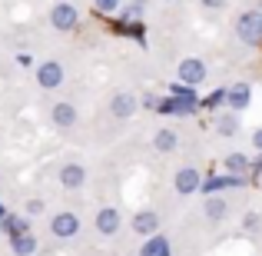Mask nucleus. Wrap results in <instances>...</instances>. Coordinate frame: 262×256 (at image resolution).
Instances as JSON below:
<instances>
[{"mask_svg":"<svg viewBox=\"0 0 262 256\" xmlns=\"http://www.w3.org/2000/svg\"><path fill=\"white\" fill-rule=\"evenodd\" d=\"M169 93H173V113H192V110H196V93H192V87H173V90H169Z\"/></svg>","mask_w":262,"mask_h":256,"instance_id":"nucleus-7","label":"nucleus"},{"mask_svg":"<svg viewBox=\"0 0 262 256\" xmlns=\"http://www.w3.org/2000/svg\"><path fill=\"white\" fill-rule=\"evenodd\" d=\"M199 186H203V176H199V170L183 167V170L176 173V193H179V196H189V193H196Z\"/></svg>","mask_w":262,"mask_h":256,"instance_id":"nucleus-8","label":"nucleus"},{"mask_svg":"<svg viewBox=\"0 0 262 256\" xmlns=\"http://www.w3.org/2000/svg\"><path fill=\"white\" fill-rule=\"evenodd\" d=\"M50 120H53V127L70 130L73 123H77V107H73V103H57V107L50 110Z\"/></svg>","mask_w":262,"mask_h":256,"instance_id":"nucleus-12","label":"nucleus"},{"mask_svg":"<svg viewBox=\"0 0 262 256\" xmlns=\"http://www.w3.org/2000/svg\"><path fill=\"white\" fill-rule=\"evenodd\" d=\"M243 226H246V230H256V226H259V216H256V213H246V216H243Z\"/></svg>","mask_w":262,"mask_h":256,"instance_id":"nucleus-24","label":"nucleus"},{"mask_svg":"<svg viewBox=\"0 0 262 256\" xmlns=\"http://www.w3.org/2000/svg\"><path fill=\"white\" fill-rule=\"evenodd\" d=\"M203 4H206V7H223L226 0H203Z\"/></svg>","mask_w":262,"mask_h":256,"instance_id":"nucleus-26","label":"nucleus"},{"mask_svg":"<svg viewBox=\"0 0 262 256\" xmlns=\"http://www.w3.org/2000/svg\"><path fill=\"white\" fill-rule=\"evenodd\" d=\"M216 130L223 136H236L239 133V120H236V113H223V116H216Z\"/></svg>","mask_w":262,"mask_h":256,"instance_id":"nucleus-19","label":"nucleus"},{"mask_svg":"<svg viewBox=\"0 0 262 256\" xmlns=\"http://www.w3.org/2000/svg\"><path fill=\"white\" fill-rule=\"evenodd\" d=\"M120 210H116V206H103L100 213H96V230L103 233V237H113L116 230H120Z\"/></svg>","mask_w":262,"mask_h":256,"instance_id":"nucleus-9","label":"nucleus"},{"mask_svg":"<svg viewBox=\"0 0 262 256\" xmlns=\"http://www.w3.org/2000/svg\"><path fill=\"white\" fill-rule=\"evenodd\" d=\"M203 210H206V216H209V220H223L226 213H229V203H226L223 196H206Z\"/></svg>","mask_w":262,"mask_h":256,"instance_id":"nucleus-17","label":"nucleus"},{"mask_svg":"<svg viewBox=\"0 0 262 256\" xmlns=\"http://www.w3.org/2000/svg\"><path fill=\"white\" fill-rule=\"evenodd\" d=\"M50 233L57 240H73L80 233V216H77V213H70V210L57 213V216L50 220Z\"/></svg>","mask_w":262,"mask_h":256,"instance_id":"nucleus-2","label":"nucleus"},{"mask_svg":"<svg viewBox=\"0 0 262 256\" xmlns=\"http://www.w3.org/2000/svg\"><path fill=\"white\" fill-rule=\"evenodd\" d=\"M93 4H96L100 13H116L120 10V0H93Z\"/></svg>","mask_w":262,"mask_h":256,"instance_id":"nucleus-22","label":"nucleus"},{"mask_svg":"<svg viewBox=\"0 0 262 256\" xmlns=\"http://www.w3.org/2000/svg\"><path fill=\"white\" fill-rule=\"evenodd\" d=\"M37 84L43 90H57L60 84H63V67L57 64V60H47V64L37 67Z\"/></svg>","mask_w":262,"mask_h":256,"instance_id":"nucleus-6","label":"nucleus"},{"mask_svg":"<svg viewBox=\"0 0 262 256\" xmlns=\"http://www.w3.org/2000/svg\"><path fill=\"white\" fill-rule=\"evenodd\" d=\"M133 230L140 233V237H156V230H160V216H156L153 210H140L133 216Z\"/></svg>","mask_w":262,"mask_h":256,"instance_id":"nucleus-10","label":"nucleus"},{"mask_svg":"<svg viewBox=\"0 0 262 256\" xmlns=\"http://www.w3.org/2000/svg\"><path fill=\"white\" fill-rule=\"evenodd\" d=\"M4 216H7V206H4V203H0V220H4Z\"/></svg>","mask_w":262,"mask_h":256,"instance_id":"nucleus-27","label":"nucleus"},{"mask_svg":"<svg viewBox=\"0 0 262 256\" xmlns=\"http://www.w3.org/2000/svg\"><path fill=\"white\" fill-rule=\"evenodd\" d=\"M153 147L160 150V153H173V150L179 147V136H176V130H160V133L153 136Z\"/></svg>","mask_w":262,"mask_h":256,"instance_id":"nucleus-16","label":"nucleus"},{"mask_svg":"<svg viewBox=\"0 0 262 256\" xmlns=\"http://www.w3.org/2000/svg\"><path fill=\"white\" fill-rule=\"evenodd\" d=\"M0 230H7V237H20V233H30V220L7 213V216L0 220Z\"/></svg>","mask_w":262,"mask_h":256,"instance_id":"nucleus-15","label":"nucleus"},{"mask_svg":"<svg viewBox=\"0 0 262 256\" xmlns=\"http://www.w3.org/2000/svg\"><path fill=\"white\" fill-rule=\"evenodd\" d=\"M249 100H252V90H249V84H236L232 90H226V103H229V110H232V113L246 110V107H249Z\"/></svg>","mask_w":262,"mask_h":256,"instance_id":"nucleus-11","label":"nucleus"},{"mask_svg":"<svg viewBox=\"0 0 262 256\" xmlns=\"http://www.w3.org/2000/svg\"><path fill=\"white\" fill-rule=\"evenodd\" d=\"M136 107H140V100H136V93H129V90H120V93H113V100H110V113H113L116 120H129V116L136 113Z\"/></svg>","mask_w":262,"mask_h":256,"instance_id":"nucleus-5","label":"nucleus"},{"mask_svg":"<svg viewBox=\"0 0 262 256\" xmlns=\"http://www.w3.org/2000/svg\"><path fill=\"white\" fill-rule=\"evenodd\" d=\"M140 13H143V0H133V4L123 7V17H126V20H136Z\"/></svg>","mask_w":262,"mask_h":256,"instance_id":"nucleus-21","label":"nucleus"},{"mask_svg":"<svg viewBox=\"0 0 262 256\" xmlns=\"http://www.w3.org/2000/svg\"><path fill=\"white\" fill-rule=\"evenodd\" d=\"M226 170H229L232 176H243V173L249 170V156H243V153H229V156H226Z\"/></svg>","mask_w":262,"mask_h":256,"instance_id":"nucleus-20","label":"nucleus"},{"mask_svg":"<svg viewBox=\"0 0 262 256\" xmlns=\"http://www.w3.org/2000/svg\"><path fill=\"white\" fill-rule=\"evenodd\" d=\"M252 147H256V150H259V153H262V127L256 130V133H252Z\"/></svg>","mask_w":262,"mask_h":256,"instance_id":"nucleus-25","label":"nucleus"},{"mask_svg":"<svg viewBox=\"0 0 262 256\" xmlns=\"http://www.w3.org/2000/svg\"><path fill=\"white\" fill-rule=\"evenodd\" d=\"M60 183H63L67 190H80V186L86 183V170L80 167V163H67V167L60 170Z\"/></svg>","mask_w":262,"mask_h":256,"instance_id":"nucleus-13","label":"nucleus"},{"mask_svg":"<svg viewBox=\"0 0 262 256\" xmlns=\"http://www.w3.org/2000/svg\"><path fill=\"white\" fill-rule=\"evenodd\" d=\"M43 213V200H27V216H37Z\"/></svg>","mask_w":262,"mask_h":256,"instance_id":"nucleus-23","label":"nucleus"},{"mask_svg":"<svg viewBox=\"0 0 262 256\" xmlns=\"http://www.w3.org/2000/svg\"><path fill=\"white\" fill-rule=\"evenodd\" d=\"M236 37L243 40V44H249V47L262 44V10H243V13H239Z\"/></svg>","mask_w":262,"mask_h":256,"instance_id":"nucleus-1","label":"nucleus"},{"mask_svg":"<svg viewBox=\"0 0 262 256\" xmlns=\"http://www.w3.org/2000/svg\"><path fill=\"white\" fill-rule=\"evenodd\" d=\"M50 24L57 27V30H73V27L80 24L77 7H73V4H67V0H60V4L50 10Z\"/></svg>","mask_w":262,"mask_h":256,"instance_id":"nucleus-4","label":"nucleus"},{"mask_svg":"<svg viewBox=\"0 0 262 256\" xmlns=\"http://www.w3.org/2000/svg\"><path fill=\"white\" fill-rule=\"evenodd\" d=\"M10 250L17 253V256H33V253H37V237H33V233L10 237Z\"/></svg>","mask_w":262,"mask_h":256,"instance_id":"nucleus-14","label":"nucleus"},{"mask_svg":"<svg viewBox=\"0 0 262 256\" xmlns=\"http://www.w3.org/2000/svg\"><path fill=\"white\" fill-rule=\"evenodd\" d=\"M140 256H169V243L160 237V233H156V237L146 240V246L140 250Z\"/></svg>","mask_w":262,"mask_h":256,"instance_id":"nucleus-18","label":"nucleus"},{"mask_svg":"<svg viewBox=\"0 0 262 256\" xmlns=\"http://www.w3.org/2000/svg\"><path fill=\"white\" fill-rule=\"evenodd\" d=\"M206 77H209V67H206L203 60L189 57V60H183V64H179V84L196 87V84H203Z\"/></svg>","mask_w":262,"mask_h":256,"instance_id":"nucleus-3","label":"nucleus"}]
</instances>
